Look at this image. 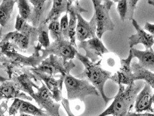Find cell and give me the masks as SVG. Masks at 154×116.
Returning <instances> with one entry per match:
<instances>
[{
	"label": "cell",
	"instance_id": "cell-25",
	"mask_svg": "<svg viewBox=\"0 0 154 116\" xmlns=\"http://www.w3.org/2000/svg\"><path fill=\"white\" fill-rule=\"evenodd\" d=\"M20 114L32 116H50L43 109L37 108L27 101H23L19 111Z\"/></svg>",
	"mask_w": 154,
	"mask_h": 116
},
{
	"label": "cell",
	"instance_id": "cell-34",
	"mask_svg": "<svg viewBox=\"0 0 154 116\" xmlns=\"http://www.w3.org/2000/svg\"><path fill=\"white\" fill-rule=\"evenodd\" d=\"M143 29L144 30L148 31L149 33V34L152 36V37L153 38V40H154V24L146 22L144 25Z\"/></svg>",
	"mask_w": 154,
	"mask_h": 116
},
{
	"label": "cell",
	"instance_id": "cell-26",
	"mask_svg": "<svg viewBox=\"0 0 154 116\" xmlns=\"http://www.w3.org/2000/svg\"><path fill=\"white\" fill-rule=\"evenodd\" d=\"M48 24L42 23L38 27H37V34L38 43L44 49L50 45V39L49 36Z\"/></svg>",
	"mask_w": 154,
	"mask_h": 116
},
{
	"label": "cell",
	"instance_id": "cell-9",
	"mask_svg": "<svg viewBox=\"0 0 154 116\" xmlns=\"http://www.w3.org/2000/svg\"><path fill=\"white\" fill-rule=\"evenodd\" d=\"M41 83L42 86L35 92L33 99L38 104L39 108L44 109L49 116H61L59 113L60 105L54 101L52 93L45 84L42 82Z\"/></svg>",
	"mask_w": 154,
	"mask_h": 116
},
{
	"label": "cell",
	"instance_id": "cell-43",
	"mask_svg": "<svg viewBox=\"0 0 154 116\" xmlns=\"http://www.w3.org/2000/svg\"><path fill=\"white\" fill-rule=\"evenodd\" d=\"M152 113H153V114H154V109H153V112H152Z\"/></svg>",
	"mask_w": 154,
	"mask_h": 116
},
{
	"label": "cell",
	"instance_id": "cell-16",
	"mask_svg": "<svg viewBox=\"0 0 154 116\" xmlns=\"http://www.w3.org/2000/svg\"><path fill=\"white\" fill-rule=\"evenodd\" d=\"M152 95L151 87L145 83L143 89L137 94L136 98L134 108L136 113H142L144 111H146L152 113L154 109L152 107L153 104Z\"/></svg>",
	"mask_w": 154,
	"mask_h": 116
},
{
	"label": "cell",
	"instance_id": "cell-5",
	"mask_svg": "<svg viewBox=\"0 0 154 116\" xmlns=\"http://www.w3.org/2000/svg\"><path fill=\"white\" fill-rule=\"evenodd\" d=\"M75 67V64L72 60L66 61L60 57L51 55L44 59L37 67L31 68L30 70L32 73H45L54 77L58 73L66 76Z\"/></svg>",
	"mask_w": 154,
	"mask_h": 116
},
{
	"label": "cell",
	"instance_id": "cell-28",
	"mask_svg": "<svg viewBox=\"0 0 154 116\" xmlns=\"http://www.w3.org/2000/svg\"><path fill=\"white\" fill-rule=\"evenodd\" d=\"M48 29L52 38L54 39V41L64 39L60 30L59 19L54 20L49 23Z\"/></svg>",
	"mask_w": 154,
	"mask_h": 116
},
{
	"label": "cell",
	"instance_id": "cell-27",
	"mask_svg": "<svg viewBox=\"0 0 154 116\" xmlns=\"http://www.w3.org/2000/svg\"><path fill=\"white\" fill-rule=\"evenodd\" d=\"M16 4L19 9V15L27 22L32 11V5H31L29 1L26 0L16 1Z\"/></svg>",
	"mask_w": 154,
	"mask_h": 116
},
{
	"label": "cell",
	"instance_id": "cell-40",
	"mask_svg": "<svg viewBox=\"0 0 154 116\" xmlns=\"http://www.w3.org/2000/svg\"><path fill=\"white\" fill-rule=\"evenodd\" d=\"M2 39V34H1V33H0V41H1Z\"/></svg>",
	"mask_w": 154,
	"mask_h": 116
},
{
	"label": "cell",
	"instance_id": "cell-31",
	"mask_svg": "<svg viewBox=\"0 0 154 116\" xmlns=\"http://www.w3.org/2000/svg\"><path fill=\"white\" fill-rule=\"evenodd\" d=\"M139 1L137 0H129L128 1V11L126 14V19L131 21L133 19V14L136 9V5Z\"/></svg>",
	"mask_w": 154,
	"mask_h": 116
},
{
	"label": "cell",
	"instance_id": "cell-44",
	"mask_svg": "<svg viewBox=\"0 0 154 116\" xmlns=\"http://www.w3.org/2000/svg\"></svg>",
	"mask_w": 154,
	"mask_h": 116
},
{
	"label": "cell",
	"instance_id": "cell-10",
	"mask_svg": "<svg viewBox=\"0 0 154 116\" xmlns=\"http://www.w3.org/2000/svg\"><path fill=\"white\" fill-rule=\"evenodd\" d=\"M77 47L83 49L85 52V56L93 63H96L99 58L109 53L108 49L104 46L101 39L97 37L80 42Z\"/></svg>",
	"mask_w": 154,
	"mask_h": 116
},
{
	"label": "cell",
	"instance_id": "cell-39",
	"mask_svg": "<svg viewBox=\"0 0 154 116\" xmlns=\"http://www.w3.org/2000/svg\"><path fill=\"white\" fill-rule=\"evenodd\" d=\"M19 116H32L31 115H28V114H20Z\"/></svg>",
	"mask_w": 154,
	"mask_h": 116
},
{
	"label": "cell",
	"instance_id": "cell-1",
	"mask_svg": "<svg viewBox=\"0 0 154 116\" xmlns=\"http://www.w3.org/2000/svg\"><path fill=\"white\" fill-rule=\"evenodd\" d=\"M42 46L39 43L34 47L33 54L30 56H26L20 54L17 52L3 51L1 52V57L0 62L3 64L4 67L7 70L9 80H11L14 77L15 74L23 72L25 67L35 68L43 61L41 49Z\"/></svg>",
	"mask_w": 154,
	"mask_h": 116
},
{
	"label": "cell",
	"instance_id": "cell-21",
	"mask_svg": "<svg viewBox=\"0 0 154 116\" xmlns=\"http://www.w3.org/2000/svg\"><path fill=\"white\" fill-rule=\"evenodd\" d=\"M73 1L66 0H54L52 6L46 17L44 23L49 24L51 22L59 19L63 13H67L69 5L73 3Z\"/></svg>",
	"mask_w": 154,
	"mask_h": 116
},
{
	"label": "cell",
	"instance_id": "cell-2",
	"mask_svg": "<svg viewBox=\"0 0 154 116\" xmlns=\"http://www.w3.org/2000/svg\"><path fill=\"white\" fill-rule=\"evenodd\" d=\"M77 59L82 62L85 69L82 73L79 75L81 79H84L89 81L101 95L105 104L107 105L112 98H109L104 93V85L106 81L110 79L112 72L103 69L101 66L102 59L96 63H93L85 56L79 53L76 54Z\"/></svg>",
	"mask_w": 154,
	"mask_h": 116
},
{
	"label": "cell",
	"instance_id": "cell-30",
	"mask_svg": "<svg viewBox=\"0 0 154 116\" xmlns=\"http://www.w3.org/2000/svg\"><path fill=\"white\" fill-rule=\"evenodd\" d=\"M115 2H118L117 10L120 16L121 20L124 22L126 19V14L128 11V1L127 0H120L114 1Z\"/></svg>",
	"mask_w": 154,
	"mask_h": 116
},
{
	"label": "cell",
	"instance_id": "cell-38",
	"mask_svg": "<svg viewBox=\"0 0 154 116\" xmlns=\"http://www.w3.org/2000/svg\"><path fill=\"white\" fill-rule=\"evenodd\" d=\"M147 2L149 4H150V5H151L154 7V0H149V1H148Z\"/></svg>",
	"mask_w": 154,
	"mask_h": 116
},
{
	"label": "cell",
	"instance_id": "cell-4",
	"mask_svg": "<svg viewBox=\"0 0 154 116\" xmlns=\"http://www.w3.org/2000/svg\"><path fill=\"white\" fill-rule=\"evenodd\" d=\"M64 83L67 91V99L69 101L84 102L89 96H99L98 91L89 81L74 77L70 73L65 76Z\"/></svg>",
	"mask_w": 154,
	"mask_h": 116
},
{
	"label": "cell",
	"instance_id": "cell-29",
	"mask_svg": "<svg viewBox=\"0 0 154 116\" xmlns=\"http://www.w3.org/2000/svg\"><path fill=\"white\" fill-rule=\"evenodd\" d=\"M60 30L62 32V35L64 39L67 41H69V17L68 13H66V14L61 18L60 22Z\"/></svg>",
	"mask_w": 154,
	"mask_h": 116
},
{
	"label": "cell",
	"instance_id": "cell-17",
	"mask_svg": "<svg viewBox=\"0 0 154 116\" xmlns=\"http://www.w3.org/2000/svg\"><path fill=\"white\" fill-rule=\"evenodd\" d=\"M17 98L28 101L33 99L30 96L21 91L14 81L8 80L2 83L0 85V100Z\"/></svg>",
	"mask_w": 154,
	"mask_h": 116
},
{
	"label": "cell",
	"instance_id": "cell-6",
	"mask_svg": "<svg viewBox=\"0 0 154 116\" xmlns=\"http://www.w3.org/2000/svg\"><path fill=\"white\" fill-rule=\"evenodd\" d=\"M96 16L97 30L96 36L101 39L107 31H113L115 24L109 16V11L113 5V1L106 0L102 4V1L93 0Z\"/></svg>",
	"mask_w": 154,
	"mask_h": 116
},
{
	"label": "cell",
	"instance_id": "cell-32",
	"mask_svg": "<svg viewBox=\"0 0 154 116\" xmlns=\"http://www.w3.org/2000/svg\"><path fill=\"white\" fill-rule=\"evenodd\" d=\"M24 100L20 99H15L14 102L9 108V116H15L19 111L20 108L23 103Z\"/></svg>",
	"mask_w": 154,
	"mask_h": 116
},
{
	"label": "cell",
	"instance_id": "cell-20",
	"mask_svg": "<svg viewBox=\"0 0 154 116\" xmlns=\"http://www.w3.org/2000/svg\"><path fill=\"white\" fill-rule=\"evenodd\" d=\"M133 57L138 59V64L145 69L154 73V51L152 48L146 51H140L134 48H131Z\"/></svg>",
	"mask_w": 154,
	"mask_h": 116
},
{
	"label": "cell",
	"instance_id": "cell-33",
	"mask_svg": "<svg viewBox=\"0 0 154 116\" xmlns=\"http://www.w3.org/2000/svg\"><path fill=\"white\" fill-rule=\"evenodd\" d=\"M62 105L64 107V108L65 109L66 111L67 112V114L69 116H75L74 115V114L72 113V111H71L70 107H69V101L68 99H66L65 98H63L62 101Z\"/></svg>",
	"mask_w": 154,
	"mask_h": 116
},
{
	"label": "cell",
	"instance_id": "cell-42",
	"mask_svg": "<svg viewBox=\"0 0 154 116\" xmlns=\"http://www.w3.org/2000/svg\"><path fill=\"white\" fill-rule=\"evenodd\" d=\"M0 116H4V114H2V113H1V112H0Z\"/></svg>",
	"mask_w": 154,
	"mask_h": 116
},
{
	"label": "cell",
	"instance_id": "cell-22",
	"mask_svg": "<svg viewBox=\"0 0 154 116\" xmlns=\"http://www.w3.org/2000/svg\"><path fill=\"white\" fill-rule=\"evenodd\" d=\"M131 68L134 81L143 80L154 89V73L143 68L136 62L131 63Z\"/></svg>",
	"mask_w": 154,
	"mask_h": 116
},
{
	"label": "cell",
	"instance_id": "cell-36",
	"mask_svg": "<svg viewBox=\"0 0 154 116\" xmlns=\"http://www.w3.org/2000/svg\"><path fill=\"white\" fill-rule=\"evenodd\" d=\"M140 116H154V114L151 113H141Z\"/></svg>",
	"mask_w": 154,
	"mask_h": 116
},
{
	"label": "cell",
	"instance_id": "cell-14",
	"mask_svg": "<svg viewBox=\"0 0 154 116\" xmlns=\"http://www.w3.org/2000/svg\"><path fill=\"white\" fill-rule=\"evenodd\" d=\"M35 77L41 80H42L47 88L51 92L54 101L56 102L62 101L63 99L62 96V88L63 84H64L65 76H60L59 79H55L54 76L46 74L41 73H33Z\"/></svg>",
	"mask_w": 154,
	"mask_h": 116
},
{
	"label": "cell",
	"instance_id": "cell-11",
	"mask_svg": "<svg viewBox=\"0 0 154 116\" xmlns=\"http://www.w3.org/2000/svg\"><path fill=\"white\" fill-rule=\"evenodd\" d=\"M133 58V52L131 49H130L128 58L121 59L119 69L114 75L111 76L110 80L118 85L122 84L128 86L134 83L135 81L131 68V60Z\"/></svg>",
	"mask_w": 154,
	"mask_h": 116
},
{
	"label": "cell",
	"instance_id": "cell-18",
	"mask_svg": "<svg viewBox=\"0 0 154 116\" xmlns=\"http://www.w3.org/2000/svg\"><path fill=\"white\" fill-rule=\"evenodd\" d=\"M131 23L136 30V33L129 37L130 48L131 49L133 46L140 44H143L146 49L152 48V46L154 44L152 36L142 29L135 19H133L131 20Z\"/></svg>",
	"mask_w": 154,
	"mask_h": 116
},
{
	"label": "cell",
	"instance_id": "cell-24",
	"mask_svg": "<svg viewBox=\"0 0 154 116\" xmlns=\"http://www.w3.org/2000/svg\"><path fill=\"white\" fill-rule=\"evenodd\" d=\"M15 27L16 31L27 34L34 39L38 38L37 28L32 26L26 20L22 18L19 15L16 16Z\"/></svg>",
	"mask_w": 154,
	"mask_h": 116
},
{
	"label": "cell",
	"instance_id": "cell-12",
	"mask_svg": "<svg viewBox=\"0 0 154 116\" xmlns=\"http://www.w3.org/2000/svg\"><path fill=\"white\" fill-rule=\"evenodd\" d=\"M29 2L32 5V11L27 22L31 23L34 27L37 28L45 20L52 1L30 0Z\"/></svg>",
	"mask_w": 154,
	"mask_h": 116
},
{
	"label": "cell",
	"instance_id": "cell-23",
	"mask_svg": "<svg viewBox=\"0 0 154 116\" xmlns=\"http://www.w3.org/2000/svg\"><path fill=\"white\" fill-rule=\"evenodd\" d=\"M15 0H3L0 5V25L5 27L8 24L13 13Z\"/></svg>",
	"mask_w": 154,
	"mask_h": 116
},
{
	"label": "cell",
	"instance_id": "cell-7",
	"mask_svg": "<svg viewBox=\"0 0 154 116\" xmlns=\"http://www.w3.org/2000/svg\"><path fill=\"white\" fill-rule=\"evenodd\" d=\"M35 41L31 36L18 31L8 33L0 41V53L3 51L25 52Z\"/></svg>",
	"mask_w": 154,
	"mask_h": 116
},
{
	"label": "cell",
	"instance_id": "cell-13",
	"mask_svg": "<svg viewBox=\"0 0 154 116\" xmlns=\"http://www.w3.org/2000/svg\"><path fill=\"white\" fill-rule=\"evenodd\" d=\"M96 30L97 24L94 14L89 22L85 20L81 16V14L77 15L76 39L79 41L82 42L88 39L96 37Z\"/></svg>",
	"mask_w": 154,
	"mask_h": 116
},
{
	"label": "cell",
	"instance_id": "cell-3",
	"mask_svg": "<svg viewBox=\"0 0 154 116\" xmlns=\"http://www.w3.org/2000/svg\"><path fill=\"white\" fill-rule=\"evenodd\" d=\"M118 85L119 91L112 104L105 111L97 116H126L131 112L136 96L143 87V84H136L134 82L127 86L126 89L122 84Z\"/></svg>",
	"mask_w": 154,
	"mask_h": 116
},
{
	"label": "cell",
	"instance_id": "cell-15",
	"mask_svg": "<svg viewBox=\"0 0 154 116\" xmlns=\"http://www.w3.org/2000/svg\"><path fill=\"white\" fill-rule=\"evenodd\" d=\"M30 70H24L20 74L15 76L11 80L14 81L21 91L27 93L32 99L35 96V92L34 88L38 89V86L36 85L32 80H36L34 73L30 71Z\"/></svg>",
	"mask_w": 154,
	"mask_h": 116
},
{
	"label": "cell",
	"instance_id": "cell-41",
	"mask_svg": "<svg viewBox=\"0 0 154 116\" xmlns=\"http://www.w3.org/2000/svg\"><path fill=\"white\" fill-rule=\"evenodd\" d=\"M152 103H154V94L152 95Z\"/></svg>",
	"mask_w": 154,
	"mask_h": 116
},
{
	"label": "cell",
	"instance_id": "cell-19",
	"mask_svg": "<svg viewBox=\"0 0 154 116\" xmlns=\"http://www.w3.org/2000/svg\"><path fill=\"white\" fill-rule=\"evenodd\" d=\"M87 12L85 9L81 7L79 2L75 1V4H71L69 7L67 13L69 14V37L71 44L77 48L76 44V28L77 24V15Z\"/></svg>",
	"mask_w": 154,
	"mask_h": 116
},
{
	"label": "cell",
	"instance_id": "cell-8",
	"mask_svg": "<svg viewBox=\"0 0 154 116\" xmlns=\"http://www.w3.org/2000/svg\"><path fill=\"white\" fill-rule=\"evenodd\" d=\"M69 41L65 39L54 41L45 49H41V53L42 59H46L51 55L60 57L66 61L72 60L75 56L78 51Z\"/></svg>",
	"mask_w": 154,
	"mask_h": 116
},
{
	"label": "cell",
	"instance_id": "cell-35",
	"mask_svg": "<svg viewBox=\"0 0 154 116\" xmlns=\"http://www.w3.org/2000/svg\"><path fill=\"white\" fill-rule=\"evenodd\" d=\"M107 64H108L109 66H111V67H113L114 66L115 64H116V62L114 61V59L113 58H110L108 60H107Z\"/></svg>",
	"mask_w": 154,
	"mask_h": 116
},
{
	"label": "cell",
	"instance_id": "cell-37",
	"mask_svg": "<svg viewBox=\"0 0 154 116\" xmlns=\"http://www.w3.org/2000/svg\"><path fill=\"white\" fill-rule=\"evenodd\" d=\"M9 80V79H8V78L2 77V76L0 74V81H1V83H4V81H7V80Z\"/></svg>",
	"mask_w": 154,
	"mask_h": 116
}]
</instances>
